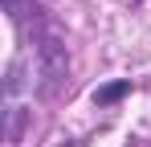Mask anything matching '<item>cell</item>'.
<instances>
[{
	"label": "cell",
	"mask_w": 151,
	"mask_h": 147,
	"mask_svg": "<svg viewBox=\"0 0 151 147\" xmlns=\"http://www.w3.org/2000/svg\"><path fill=\"white\" fill-rule=\"evenodd\" d=\"M33 61H37V86H41V94L45 98L61 94L65 74H70V53H65L61 33L41 17V8H33Z\"/></svg>",
	"instance_id": "1"
},
{
	"label": "cell",
	"mask_w": 151,
	"mask_h": 147,
	"mask_svg": "<svg viewBox=\"0 0 151 147\" xmlns=\"http://www.w3.org/2000/svg\"><path fill=\"white\" fill-rule=\"evenodd\" d=\"M127 94H131V78H114V82H106V86L94 90V106H114Z\"/></svg>",
	"instance_id": "2"
},
{
	"label": "cell",
	"mask_w": 151,
	"mask_h": 147,
	"mask_svg": "<svg viewBox=\"0 0 151 147\" xmlns=\"http://www.w3.org/2000/svg\"><path fill=\"white\" fill-rule=\"evenodd\" d=\"M29 115H33V110H25V106H8V122H4V139H8V143H21V139H25Z\"/></svg>",
	"instance_id": "3"
},
{
	"label": "cell",
	"mask_w": 151,
	"mask_h": 147,
	"mask_svg": "<svg viewBox=\"0 0 151 147\" xmlns=\"http://www.w3.org/2000/svg\"><path fill=\"white\" fill-rule=\"evenodd\" d=\"M21 70H25V61L17 57V61L8 66V78H4V94H17V90L25 86V78H21Z\"/></svg>",
	"instance_id": "4"
},
{
	"label": "cell",
	"mask_w": 151,
	"mask_h": 147,
	"mask_svg": "<svg viewBox=\"0 0 151 147\" xmlns=\"http://www.w3.org/2000/svg\"><path fill=\"white\" fill-rule=\"evenodd\" d=\"M4 8H8V12L21 21V12H25V8H33V0H4Z\"/></svg>",
	"instance_id": "5"
}]
</instances>
